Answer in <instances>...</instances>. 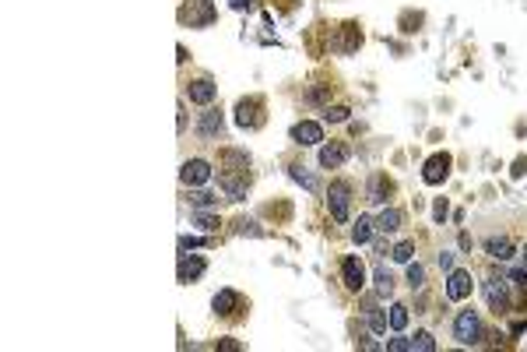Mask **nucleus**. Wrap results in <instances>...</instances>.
Here are the masks:
<instances>
[{
  "label": "nucleus",
  "instance_id": "obj_1",
  "mask_svg": "<svg viewBox=\"0 0 527 352\" xmlns=\"http://www.w3.org/2000/svg\"><path fill=\"white\" fill-rule=\"evenodd\" d=\"M214 18H218V11H214L211 0H187V4L179 8V21L190 25V28H208Z\"/></svg>",
  "mask_w": 527,
  "mask_h": 352
},
{
  "label": "nucleus",
  "instance_id": "obj_2",
  "mask_svg": "<svg viewBox=\"0 0 527 352\" xmlns=\"http://www.w3.org/2000/svg\"><path fill=\"white\" fill-rule=\"evenodd\" d=\"M236 124L243 131H257L264 127V96H246L236 106Z\"/></svg>",
  "mask_w": 527,
  "mask_h": 352
},
{
  "label": "nucleus",
  "instance_id": "obj_3",
  "mask_svg": "<svg viewBox=\"0 0 527 352\" xmlns=\"http://www.w3.org/2000/svg\"><path fill=\"white\" fill-rule=\"evenodd\" d=\"M453 338L460 345H478L482 342V320L475 310H460L457 320H453Z\"/></svg>",
  "mask_w": 527,
  "mask_h": 352
},
{
  "label": "nucleus",
  "instance_id": "obj_4",
  "mask_svg": "<svg viewBox=\"0 0 527 352\" xmlns=\"http://www.w3.org/2000/svg\"><path fill=\"white\" fill-rule=\"evenodd\" d=\"M450 166H453V159L447 155V152H436V155H429L425 159V166H422V180L429 184V187H440L447 176H450Z\"/></svg>",
  "mask_w": 527,
  "mask_h": 352
},
{
  "label": "nucleus",
  "instance_id": "obj_5",
  "mask_svg": "<svg viewBox=\"0 0 527 352\" xmlns=\"http://www.w3.org/2000/svg\"><path fill=\"white\" fill-rule=\"evenodd\" d=\"M348 190H352V184H330V197H327V208H330V215H334V222H348Z\"/></svg>",
  "mask_w": 527,
  "mask_h": 352
},
{
  "label": "nucleus",
  "instance_id": "obj_6",
  "mask_svg": "<svg viewBox=\"0 0 527 352\" xmlns=\"http://www.w3.org/2000/svg\"><path fill=\"white\" fill-rule=\"evenodd\" d=\"M179 180L187 184V187H201V184H208V180H211V166H208L204 159H190V162H183V169H179Z\"/></svg>",
  "mask_w": 527,
  "mask_h": 352
},
{
  "label": "nucleus",
  "instance_id": "obj_7",
  "mask_svg": "<svg viewBox=\"0 0 527 352\" xmlns=\"http://www.w3.org/2000/svg\"><path fill=\"white\" fill-rule=\"evenodd\" d=\"M337 53H355L359 46H362V32H359V25L355 21H348V25H341L337 28V39L330 43Z\"/></svg>",
  "mask_w": 527,
  "mask_h": 352
},
{
  "label": "nucleus",
  "instance_id": "obj_8",
  "mask_svg": "<svg viewBox=\"0 0 527 352\" xmlns=\"http://www.w3.org/2000/svg\"><path fill=\"white\" fill-rule=\"evenodd\" d=\"M341 282H345L352 292H359L366 285V268H362L359 257H345V261H341Z\"/></svg>",
  "mask_w": 527,
  "mask_h": 352
},
{
  "label": "nucleus",
  "instance_id": "obj_9",
  "mask_svg": "<svg viewBox=\"0 0 527 352\" xmlns=\"http://www.w3.org/2000/svg\"><path fill=\"white\" fill-rule=\"evenodd\" d=\"M211 307H214V314H218V317H232V314L243 310V296H239L236 289H222L218 296L211 300Z\"/></svg>",
  "mask_w": 527,
  "mask_h": 352
},
{
  "label": "nucleus",
  "instance_id": "obj_10",
  "mask_svg": "<svg viewBox=\"0 0 527 352\" xmlns=\"http://www.w3.org/2000/svg\"><path fill=\"white\" fill-rule=\"evenodd\" d=\"M292 141L302 144V148H309V144H320V141H324V131H320V124H313V120H299V124L292 127Z\"/></svg>",
  "mask_w": 527,
  "mask_h": 352
},
{
  "label": "nucleus",
  "instance_id": "obj_11",
  "mask_svg": "<svg viewBox=\"0 0 527 352\" xmlns=\"http://www.w3.org/2000/svg\"><path fill=\"white\" fill-rule=\"evenodd\" d=\"M485 300H489V307H492L495 314H503V310L510 307L506 282H500V278H489V282H485Z\"/></svg>",
  "mask_w": 527,
  "mask_h": 352
},
{
  "label": "nucleus",
  "instance_id": "obj_12",
  "mask_svg": "<svg viewBox=\"0 0 527 352\" xmlns=\"http://www.w3.org/2000/svg\"><path fill=\"white\" fill-rule=\"evenodd\" d=\"M345 159H348V148H345L341 141H330V144H324V148H320V166H324V169L345 166Z\"/></svg>",
  "mask_w": 527,
  "mask_h": 352
},
{
  "label": "nucleus",
  "instance_id": "obj_13",
  "mask_svg": "<svg viewBox=\"0 0 527 352\" xmlns=\"http://www.w3.org/2000/svg\"><path fill=\"white\" fill-rule=\"evenodd\" d=\"M204 268H208L204 257H187V254H183V257H179V268H176V278H179V282H194V278L204 275Z\"/></svg>",
  "mask_w": 527,
  "mask_h": 352
},
{
  "label": "nucleus",
  "instance_id": "obj_14",
  "mask_svg": "<svg viewBox=\"0 0 527 352\" xmlns=\"http://www.w3.org/2000/svg\"><path fill=\"white\" fill-rule=\"evenodd\" d=\"M447 296H450V300L471 296V275H468V272H450V278H447Z\"/></svg>",
  "mask_w": 527,
  "mask_h": 352
},
{
  "label": "nucleus",
  "instance_id": "obj_15",
  "mask_svg": "<svg viewBox=\"0 0 527 352\" xmlns=\"http://www.w3.org/2000/svg\"><path fill=\"white\" fill-rule=\"evenodd\" d=\"M187 96H190V102L208 106V102L214 99V81H211V78H197V81H190V85H187Z\"/></svg>",
  "mask_w": 527,
  "mask_h": 352
},
{
  "label": "nucleus",
  "instance_id": "obj_16",
  "mask_svg": "<svg viewBox=\"0 0 527 352\" xmlns=\"http://www.w3.org/2000/svg\"><path fill=\"white\" fill-rule=\"evenodd\" d=\"M390 194H394V180H387V173H377L373 180H369V201L383 204Z\"/></svg>",
  "mask_w": 527,
  "mask_h": 352
},
{
  "label": "nucleus",
  "instance_id": "obj_17",
  "mask_svg": "<svg viewBox=\"0 0 527 352\" xmlns=\"http://www.w3.org/2000/svg\"><path fill=\"white\" fill-rule=\"evenodd\" d=\"M485 250H489V257H495V261H510V257H513V243H510L506 236L485 240Z\"/></svg>",
  "mask_w": 527,
  "mask_h": 352
},
{
  "label": "nucleus",
  "instance_id": "obj_18",
  "mask_svg": "<svg viewBox=\"0 0 527 352\" xmlns=\"http://www.w3.org/2000/svg\"><path fill=\"white\" fill-rule=\"evenodd\" d=\"M218 131H222V113H218V109H208V113L201 116V134H204V138H214Z\"/></svg>",
  "mask_w": 527,
  "mask_h": 352
},
{
  "label": "nucleus",
  "instance_id": "obj_19",
  "mask_svg": "<svg viewBox=\"0 0 527 352\" xmlns=\"http://www.w3.org/2000/svg\"><path fill=\"white\" fill-rule=\"evenodd\" d=\"M373 219H369V215H359V222H355V229H352V240L355 243H369V236H373Z\"/></svg>",
  "mask_w": 527,
  "mask_h": 352
},
{
  "label": "nucleus",
  "instance_id": "obj_20",
  "mask_svg": "<svg viewBox=\"0 0 527 352\" xmlns=\"http://www.w3.org/2000/svg\"><path fill=\"white\" fill-rule=\"evenodd\" d=\"M397 226H401V212H397V208H383L380 219H377V229H380V232H394Z\"/></svg>",
  "mask_w": 527,
  "mask_h": 352
},
{
  "label": "nucleus",
  "instance_id": "obj_21",
  "mask_svg": "<svg viewBox=\"0 0 527 352\" xmlns=\"http://www.w3.org/2000/svg\"><path fill=\"white\" fill-rule=\"evenodd\" d=\"M405 324H408V307L394 303V307H390V328H394V331H405Z\"/></svg>",
  "mask_w": 527,
  "mask_h": 352
},
{
  "label": "nucleus",
  "instance_id": "obj_22",
  "mask_svg": "<svg viewBox=\"0 0 527 352\" xmlns=\"http://www.w3.org/2000/svg\"><path fill=\"white\" fill-rule=\"evenodd\" d=\"M348 113H352L348 106H327V109H324V120H327V124H345Z\"/></svg>",
  "mask_w": 527,
  "mask_h": 352
},
{
  "label": "nucleus",
  "instance_id": "obj_23",
  "mask_svg": "<svg viewBox=\"0 0 527 352\" xmlns=\"http://www.w3.org/2000/svg\"><path fill=\"white\" fill-rule=\"evenodd\" d=\"M412 349H418V352H432V349H436V342H432V335H429V331H415Z\"/></svg>",
  "mask_w": 527,
  "mask_h": 352
},
{
  "label": "nucleus",
  "instance_id": "obj_24",
  "mask_svg": "<svg viewBox=\"0 0 527 352\" xmlns=\"http://www.w3.org/2000/svg\"><path fill=\"white\" fill-rule=\"evenodd\" d=\"M289 173H292V180H299L306 190H317V180L309 173H302V166H289Z\"/></svg>",
  "mask_w": 527,
  "mask_h": 352
},
{
  "label": "nucleus",
  "instance_id": "obj_25",
  "mask_svg": "<svg viewBox=\"0 0 527 352\" xmlns=\"http://www.w3.org/2000/svg\"><path fill=\"white\" fill-rule=\"evenodd\" d=\"M377 289L383 292V296H390V292H394V278H390V272H387V268H380V272H377Z\"/></svg>",
  "mask_w": 527,
  "mask_h": 352
},
{
  "label": "nucleus",
  "instance_id": "obj_26",
  "mask_svg": "<svg viewBox=\"0 0 527 352\" xmlns=\"http://www.w3.org/2000/svg\"><path fill=\"white\" fill-rule=\"evenodd\" d=\"M422 282H425L422 264H408V285H412V289H422Z\"/></svg>",
  "mask_w": 527,
  "mask_h": 352
},
{
  "label": "nucleus",
  "instance_id": "obj_27",
  "mask_svg": "<svg viewBox=\"0 0 527 352\" xmlns=\"http://www.w3.org/2000/svg\"><path fill=\"white\" fill-rule=\"evenodd\" d=\"M412 250H415V247H412L408 240H405V243H397V247H394V261H401V264H408V261H412Z\"/></svg>",
  "mask_w": 527,
  "mask_h": 352
},
{
  "label": "nucleus",
  "instance_id": "obj_28",
  "mask_svg": "<svg viewBox=\"0 0 527 352\" xmlns=\"http://www.w3.org/2000/svg\"><path fill=\"white\" fill-rule=\"evenodd\" d=\"M369 324H373L377 335H383V331H387V317H383L380 310H369Z\"/></svg>",
  "mask_w": 527,
  "mask_h": 352
},
{
  "label": "nucleus",
  "instance_id": "obj_29",
  "mask_svg": "<svg viewBox=\"0 0 527 352\" xmlns=\"http://www.w3.org/2000/svg\"><path fill=\"white\" fill-rule=\"evenodd\" d=\"M450 215V208H447V201L443 197H436V204H432V219H436V222H443Z\"/></svg>",
  "mask_w": 527,
  "mask_h": 352
},
{
  "label": "nucleus",
  "instance_id": "obj_30",
  "mask_svg": "<svg viewBox=\"0 0 527 352\" xmlns=\"http://www.w3.org/2000/svg\"><path fill=\"white\" fill-rule=\"evenodd\" d=\"M387 349H390V352H405V349H412V338H390Z\"/></svg>",
  "mask_w": 527,
  "mask_h": 352
},
{
  "label": "nucleus",
  "instance_id": "obj_31",
  "mask_svg": "<svg viewBox=\"0 0 527 352\" xmlns=\"http://www.w3.org/2000/svg\"><path fill=\"white\" fill-rule=\"evenodd\" d=\"M197 226L208 229V232H214V229H218V219H214V215H197Z\"/></svg>",
  "mask_w": 527,
  "mask_h": 352
},
{
  "label": "nucleus",
  "instance_id": "obj_32",
  "mask_svg": "<svg viewBox=\"0 0 527 352\" xmlns=\"http://www.w3.org/2000/svg\"><path fill=\"white\" fill-rule=\"evenodd\" d=\"M194 204H197V208H208V204H214V194H197Z\"/></svg>",
  "mask_w": 527,
  "mask_h": 352
},
{
  "label": "nucleus",
  "instance_id": "obj_33",
  "mask_svg": "<svg viewBox=\"0 0 527 352\" xmlns=\"http://www.w3.org/2000/svg\"><path fill=\"white\" fill-rule=\"evenodd\" d=\"M440 268L443 272H453V254H440Z\"/></svg>",
  "mask_w": 527,
  "mask_h": 352
},
{
  "label": "nucleus",
  "instance_id": "obj_34",
  "mask_svg": "<svg viewBox=\"0 0 527 352\" xmlns=\"http://www.w3.org/2000/svg\"><path fill=\"white\" fill-rule=\"evenodd\" d=\"M218 349H225V352H236V349H243V345H239V342H232V338H222V342H218Z\"/></svg>",
  "mask_w": 527,
  "mask_h": 352
},
{
  "label": "nucleus",
  "instance_id": "obj_35",
  "mask_svg": "<svg viewBox=\"0 0 527 352\" xmlns=\"http://www.w3.org/2000/svg\"><path fill=\"white\" fill-rule=\"evenodd\" d=\"M309 96H313V102H324V99H327V88H313Z\"/></svg>",
  "mask_w": 527,
  "mask_h": 352
},
{
  "label": "nucleus",
  "instance_id": "obj_36",
  "mask_svg": "<svg viewBox=\"0 0 527 352\" xmlns=\"http://www.w3.org/2000/svg\"><path fill=\"white\" fill-rule=\"evenodd\" d=\"M524 169H527V159H517V166H513V176H524Z\"/></svg>",
  "mask_w": 527,
  "mask_h": 352
},
{
  "label": "nucleus",
  "instance_id": "obj_37",
  "mask_svg": "<svg viewBox=\"0 0 527 352\" xmlns=\"http://www.w3.org/2000/svg\"><path fill=\"white\" fill-rule=\"evenodd\" d=\"M250 4H254V0H232V8H236V11H246Z\"/></svg>",
  "mask_w": 527,
  "mask_h": 352
},
{
  "label": "nucleus",
  "instance_id": "obj_38",
  "mask_svg": "<svg viewBox=\"0 0 527 352\" xmlns=\"http://www.w3.org/2000/svg\"><path fill=\"white\" fill-rule=\"evenodd\" d=\"M524 261H527V247H524Z\"/></svg>",
  "mask_w": 527,
  "mask_h": 352
}]
</instances>
